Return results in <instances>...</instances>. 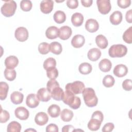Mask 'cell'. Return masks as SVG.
Segmentation results:
<instances>
[{
	"label": "cell",
	"mask_w": 132,
	"mask_h": 132,
	"mask_svg": "<svg viewBox=\"0 0 132 132\" xmlns=\"http://www.w3.org/2000/svg\"><path fill=\"white\" fill-rule=\"evenodd\" d=\"M46 75L50 79H55L58 76V71L56 67L49 69L46 70Z\"/></svg>",
	"instance_id": "40"
},
{
	"label": "cell",
	"mask_w": 132,
	"mask_h": 132,
	"mask_svg": "<svg viewBox=\"0 0 132 132\" xmlns=\"http://www.w3.org/2000/svg\"><path fill=\"white\" fill-rule=\"evenodd\" d=\"M19 60L15 56H10L7 57L5 60V65L6 68L9 69H14L18 64Z\"/></svg>",
	"instance_id": "15"
},
{
	"label": "cell",
	"mask_w": 132,
	"mask_h": 132,
	"mask_svg": "<svg viewBox=\"0 0 132 132\" xmlns=\"http://www.w3.org/2000/svg\"><path fill=\"white\" fill-rule=\"evenodd\" d=\"M82 93L85 103L87 106L93 107L97 105L98 98L93 89L91 88H85Z\"/></svg>",
	"instance_id": "1"
},
{
	"label": "cell",
	"mask_w": 132,
	"mask_h": 132,
	"mask_svg": "<svg viewBox=\"0 0 132 132\" xmlns=\"http://www.w3.org/2000/svg\"><path fill=\"white\" fill-rule=\"evenodd\" d=\"M51 97L56 101H61L64 94L63 90L59 87H56L51 92Z\"/></svg>",
	"instance_id": "23"
},
{
	"label": "cell",
	"mask_w": 132,
	"mask_h": 132,
	"mask_svg": "<svg viewBox=\"0 0 132 132\" xmlns=\"http://www.w3.org/2000/svg\"><path fill=\"white\" fill-rule=\"evenodd\" d=\"M16 7L17 5L15 1H5V3L1 7V13L6 17H10L14 14Z\"/></svg>",
	"instance_id": "3"
},
{
	"label": "cell",
	"mask_w": 132,
	"mask_h": 132,
	"mask_svg": "<svg viewBox=\"0 0 132 132\" xmlns=\"http://www.w3.org/2000/svg\"><path fill=\"white\" fill-rule=\"evenodd\" d=\"M95 43L96 45L102 49L106 48L108 44L107 39L103 35H99L96 37Z\"/></svg>",
	"instance_id": "25"
},
{
	"label": "cell",
	"mask_w": 132,
	"mask_h": 132,
	"mask_svg": "<svg viewBox=\"0 0 132 132\" xmlns=\"http://www.w3.org/2000/svg\"><path fill=\"white\" fill-rule=\"evenodd\" d=\"M115 82V80L113 77L110 75H106L103 79V85L107 88H110L112 87Z\"/></svg>",
	"instance_id": "35"
},
{
	"label": "cell",
	"mask_w": 132,
	"mask_h": 132,
	"mask_svg": "<svg viewBox=\"0 0 132 132\" xmlns=\"http://www.w3.org/2000/svg\"><path fill=\"white\" fill-rule=\"evenodd\" d=\"M91 118L96 119L100 121L101 122H102V121H103V119H104V116H103V113L101 111L97 110L92 113Z\"/></svg>",
	"instance_id": "45"
},
{
	"label": "cell",
	"mask_w": 132,
	"mask_h": 132,
	"mask_svg": "<svg viewBox=\"0 0 132 132\" xmlns=\"http://www.w3.org/2000/svg\"><path fill=\"white\" fill-rule=\"evenodd\" d=\"M25 131H36V130L35 129H26Z\"/></svg>",
	"instance_id": "53"
},
{
	"label": "cell",
	"mask_w": 132,
	"mask_h": 132,
	"mask_svg": "<svg viewBox=\"0 0 132 132\" xmlns=\"http://www.w3.org/2000/svg\"><path fill=\"white\" fill-rule=\"evenodd\" d=\"M21 130V124L16 121H12L7 126L8 132H20Z\"/></svg>",
	"instance_id": "33"
},
{
	"label": "cell",
	"mask_w": 132,
	"mask_h": 132,
	"mask_svg": "<svg viewBox=\"0 0 132 132\" xmlns=\"http://www.w3.org/2000/svg\"><path fill=\"white\" fill-rule=\"evenodd\" d=\"M81 105V101L79 97L76 96L75 100L73 103V104L70 106V107H71L72 109H77Z\"/></svg>",
	"instance_id": "48"
},
{
	"label": "cell",
	"mask_w": 132,
	"mask_h": 132,
	"mask_svg": "<svg viewBox=\"0 0 132 132\" xmlns=\"http://www.w3.org/2000/svg\"><path fill=\"white\" fill-rule=\"evenodd\" d=\"M32 7V3L29 0H23L20 2L21 9L24 11H30Z\"/></svg>",
	"instance_id": "39"
},
{
	"label": "cell",
	"mask_w": 132,
	"mask_h": 132,
	"mask_svg": "<svg viewBox=\"0 0 132 132\" xmlns=\"http://www.w3.org/2000/svg\"><path fill=\"white\" fill-rule=\"evenodd\" d=\"M23 98L24 95L19 91H14L10 95L11 101L12 103L15 105L22 103L23 101Z\"/></svg>",
	"instance_id": "24"
},
{
	"label": "cell",
	"mask_w": 132,
	"mask_h": 132,
	"mask_svg": "<svg viewBox=\"0 0 132 132\" xmlns=\"http://www.w3.org/2000/svg\"><path fill=\"white\" fill-rule=\"evenodd\" d=\"M85 28L89 32H94L98 29L99 24L96 20L89 19L86 22Z\"/></svg>",
	"instance_id": "10"
},
{
	"label": "cell",
	"mask_w": 132,
	"mask_h": 132,
	"mask_svg": "<svg viewBox=\"0 0 132 132\" xmlns=\"http://www.w3.org/2000/svg\"><path fill=\"white\" fill-rule=\"evenodd\" d=\"M85 42L84 37L81 35H76L71 40V44L75 48H80L82 47Z\"/></svg>",
	"instance_id": "16"
},
{
	"label": "cell",
	"mask_w": 132,
	"mask_h": 132,
	"mask_svg": "<svg viewBox=\"0 0 132 132\" xmlns=\"http://www.w3.org/2000/svg\"><path fill=\"white\" fill-rule=\"evenodd\" d=\"M132 81L130 79H127L123 81L122 83V88L124 90L129 91L132 89Z\"/></svg>",
	"instance_id": "43"
},
{
	"label": "cell",
	"mask_w": 132,
	"mask_h": 132,
	"mask_svg": "<svg viewBox=\"0 0 132 132\" xmlns=\"http://www.w3.org/2000/svg\"><path fill=\"white\" fill-rule=\"evenodd\" d=\"M65 90H69L75 95L80 94L85 88L84 84L80 81H75L68 83L65 86Z\"/></svg>",
	"instance_id": "4"
},
{
	"label": "cell",
	"mask_w": 132,
	"mask_h": 132,
	"mask_svg": "<svg viewBox=\"0 0 132 132\" xmlns=\"http://www.w3.org/2000/svg\"><path fill=\"white\" fill-rule=\"evenodd\" d=\"M38 51L42 55L47 54L50 51V44L47 42H42L38 46Z\"/></svg>",
	"instance_id": "38"
},
{
	"label": "cell",
	"mask_w": 132,
	"mask_h": 132,
	"mask_svg": "<svg viewBox=\"0 0 132 132\" xmlns=\"http://www.w3.org/2000/svg\"><path fill=\"white\" fill-rule=\"evenodd\" d=\"M9 90V86L6 82H0V98L2 101L4 100L7 96Z\"/></svg>",
	"instance_id": "30"
},
{
	"label": "cell",
	"mask_w": 132,
	"mask_h": 132,
	"mask_svg": "<svg viewBox=\"0 0 132 132\" xmlns=\"http://www.w3.org/2000/svg\"><path fill=\"white\" fill-rule=\"evenodd\" d=\"M81 3L84 7H90L92 5V3H93V1L92 0H87V1L81 0Z\"/></svg>",
	"instance_id": "52"
},
{
	"label": "cell",
	"mask_w": 132,
	"mask_h": 132,
	"mask_svg": "<svg viewBox=\"0 0 132 132\" xmlns=\"http://www.w3.org/2000/svg\"><path fill=\"white\" fill-rule=\"evenodd\" d=\"M47 112L51 117L57 118L60 114V108L56 104H52L48 108Z\"/></svg>",
	"instance_id": "26"
},
{
	"label": "cell",
	"mask_w": 132,
	"mask_h": 132,
	"mask_svg": "<svg viewBox=\"0 0 132 132\" xmlns=\"http://www.w3.org/2000/svg\"><path fill=\"white\" fill-rule=\"evenodd\" d=\"M39 101L37 94L31 93L27 96L26 100V104L27 106L30 108L37 107L39 104Z\"/></svg>",
	"instance_id": "7"
},
{
	"label": "cell",
	"mask_w": 132,
	"mask_h": 132,
	"mask_svg": "<svg viewBox=\"0 0 132 132\" xmlns=\"http://www.w3.org/2000/svg\"><path fill=\"white\" fill-rule=\"evenodd\" d=\"M58 130H58V126L53 123H51L48 125L46 127V131L47 132H50V131L58 132Z\"/></svg>",
	"instance_id": "49"
},
{
	"label": "cell",
	"mask_w": 132,
	"mask_h": 132,
	"mask_svg": "<svg viewBox=\"0 0 132 132\" xmlns=\"http://www.w3.org/2000/svg\"><path fill=\"white\" fill-rule=\"evenodd\" d=\"M131 14H132V10L130 9L127 11L125 15V19L126 21L129 23H131L132 22V19H131Z\"/></svg>",
	"instance_id": "51"
},
{
	"label": "cell",
	"mask_w": 132,
	"mask_h": 132,
	"mask_svg": "<svg viewBox=\"0 0 132 132\" xmlns=\"http://www.w3.org/2000/svg\"><path fill=\"white\" fill-rule=\"evenodd\" d=\"M101 123L102 122L94 118H91L88 123V128L92 131L97 130L100 128Z\"/></svg>",
	"instance_id": "31"
},
{
	"label": "cell",
	"mask_w": 132,
	"mask_h": 132,
	"mask_svg": "<svg viewBox=\"0 0 132 132\" xmlns=\"http://www.w3.org/2000/svg\"><path fill=\"white\" fill-rule=\"evenodd\" d=\"M75 98L76 96H75L74 94L69 90H65V92H64L62 101L65 104L68 105L70 106L73 104L75 100Z\"/></svg>",
	"instance_id": "20"
},
{
	"label": "cell",
	"mask_w": 132,
	"mask_h": 132,
	"mask_svg": "<svg viewBox=\"0 0 132 132\" xmlns=\"http://www.w3.org/2000/svg\"><path fill=\"white\" fill-rule=\"evenodd\" d=\"M54 7V2L52 0H43L40 3V10L44 14L51 12Z\"/></svg>",
	"instance_id": "9"
},
{
	"label": "cell",
	"mask_w": 132,
	"mask_h": 132,
	"mask_svg": "<svg viewBox=\"0 0 132 132\" xmlns=\"http://www.w3.org/2000/svg\"><path fill=\"white\" fill-rule=\"evenodd\" d=\"M73 116V111L68 109H64L60 113L61 119L64 122L70 121L72 119Z\"/></svg>",
	"instance_id": "28"
},
{
	"label": "cell",
	"mask_w": 132,
	"mask_h": 132,
	"mask_svg": "<svg viewBox=\"0 0 132 132\" xmlns=\"http://www.w3.org/2000/svg\"><path fill=\"white\" fill-rule=\"evenodd\" d=\"M10 118L9 113L5 110H3L1 107V114H0V122L1 123H6L8 121Z\"/></svg>",
	"instance_id": "42"
},
{
	"label": "cell",
	"mask_w": 132,
	"mask_h": 132,
	"mask_svg": "<svg viewBox=\"0 0 132 132\" xmlns=\"http://www.w3.org/2000/svg\"><path fill=\"white\" fill-rule=\"evenodd\" d=\"M72 24L76 27L81 26L84 22V16L82 14L79 12L74 13L71 17Z\"/></svg>",
	"instance_id": "21"
},
{
	"label": "cell",
	"mask_w": 132,
	"mask_h": 132,
	"mask_svg": "<svg viewBox=\"0 0 132 132\" xmlns=\"http://www.w3.org/2000/svg\"><path fill=\"white\" fill-rule=\"evenodd\" d=\"M67 5L70 9H76L78 6V2L77 0H68Z\"/></svg>",
	"instance_id": "46"
},
{
	"label": "cell",
	"mask_w": 132,
	"mask_h": 132,
	"mask_svg": "<svg viewBox=\"0 0 132 132\" xmlns=\"http://www.w3.org/2000/svg\"><path fill=\"white\" fill-rule=\"evenodd\" d=\"M14 36L16 40L19 41L24 42L28 39V31L26 28L19 27L15 30Z\"/></svg>",
	"instance_id": "6"
},
{
	"label": "cell",
	"mask_w": 132,
	"mask_h": 132,
	"mask_svg": "<svg viewBox=\"0 0 132 132\" xmlns=\"http://www.w3.org/2000/svg\"><path fill=\"white\" fill-rule=\"evenodd\" d=\"M48 121V117L47 114L44 112H39L36 114L35 118L36 123L40 126L46 124Z\"/></svg>",
	"instance_id": "14"
},
{
	"label": "cell",
	"mask_w": 132,
	"mask_h": 132,
	"mask_svg": "<svg viewBox=\"0 0 132 132\" xmlns=\"http://www.w3.org/2000/svg\"><path fill=\"white\" fill-rule=\"evenodd\" d=\"M101 52L97 48H93L90 49L87 54L88 59L92 61H97L101 56Z\"/></svg>",
	"instance_id": "19"
},
{
	"label": "cell",
	"mask_w": 132,
	"mask_h": 132,
	"mask_svg": "<svg viewBox=\"0 0 132 132\" xmlns=\"http://www.w3.org/2000/svg\"><path fill=\"white\" fill-rule=\"evenodd\" d=\"M50 51L55 55H59L62 51L61 44L58 42H52L50 44Z\"/></svg>",
	"instance_id": "32"
},
{
	"label": "cell",
	"mask_w": 132,
	"mask_h": 132,
	"mask_svg": "<svg viewBox=\"0 0 132 132\" xmlns=\"http://www.w3.org/2000/svg\"><path fill=\"white\" fill-rule=\"evenodd\" d=\"M16 71L14 69H5L4 70V76L5 78L9 81H12L16 77Z\"/></svg>",
	"instance_id": "34"
},
{
	"label": "cell",
	"mask_w": 132,
	"mask_h": 132,
	"mask_svg": "<svg viewBox=\"0 0 132 132\" xmlns=\"http://www.w3.org/2000/svg\"><path fill=\"white\" fill-rule=\"evenodd\" d=\"M123 39L127 43H132V26L126 29L123 35Z\"/></svg>",
	"instance_id": "37"
},
{
	"label": "cell",
	"mask_w": 132,
	"mask_h": 132,
	"mask_svg": "<svg viewBox=\"0 0 132 132\" xmlns=\"http://www.w3.org/2000/svg\"><path fill=\"white\" fill-rule=\"evenodd\" d=\"M127 52L126 46L123 44L112 45L108 50L109 55L112 58L122 57L126 55Z\"/></svg>",
	"instance_id": "2"
},
{
	"label": "cell",
	"mask_w": 132,
	"mask_h": 132,
	"mask_svg": "<svg viewBox=\"0 0 132 132\" xmlns=\"http://www.w3.org/2000/svg\"><path fill=\"white\" fill-rule=\"evenodd\" d=\"M110 23L114 25H118L122 21V14L120 11H114L109 18Z\"/></svg>",
	"instance_id": "18"
},
{
	"label": "cell",
	"mask_w": 132,
	"mask_h": 132,
	"mask_svg": "<svg viewBox=\"0 0 132 132\" xmlns=\"http://www.w3.org/2000/svg\"><path fill=\"white\" fill-rule=\"evenodd\" d=\"M113 74L118 77H122L125 76L128 72L127 67L123 64L117 65L113 69Z\"/></svg>",
	"instance_id": "13"
},
{
	"label": "cell",
	"mask_w": 132,
	"mask_h": 132,
	"mask_svg": "<svg viewBox=\"0 0 132 132\" xmlns=\"http://www.w3.org/2000/svg\"><path fill=\"white\" fill-rule=\"evenodd\" d=\"M14 114L15 117L21 120H27L29 116V111L23 106L17 107L14 111Z\"/></svg>",
	"instance_id": "8"
},
{
	"label": "cell",
	"mask_w": 132,
	"mask_h": 132,
	"mask_svg": "<svg viewBox=\"0 0 132 132\" xmlns=\"http://www.w3.org/2000/svg\"><path fill=\"white\" fill-rule=\"evenodd\" d=\"M117 4L119 7L121 8L125 9L128 7L131 4L130 0H118Z\"/></svg>",
	"instance_id": "44"
},
{
	"label": "cell",
	"mask_w": 132,
	"mask_h": 132,
	"mask_svg": "<svg viewBox=\"0 0 132 132\" xmlns=\"http://www.w3.org/2000/svg\"><path fill=\"white\" fill-rule=\"evenodd\" d=\"M74 130V127L73 126L71 125H67L64 126L62 127V132H70V131H73Z\"/></svg>",
	"instance_id": "50"
},
{
	"label": "cell",
	"mask_w": 132,
	"mask_h": 132,
	"mask_svg": "<svg viewBox=\"0 0 132 132\" xmlns=\"http://www.w3.org/2000/svg\"><path fill=\"white\" fill-rule=\"evenodd\" d=\"M57 87H59V84L55 79H50L47 81L46 84V89L50 93Z\"/></svg>",
	"instance_id": "41"
},
{
	"label": "cell",
	"mask_w": 132,
	"mask_h": 132,
	"mask_svg": "<svg viewBox=\"0 0 132 132\" xmlns=\"http://www.w3.org/2000/svg\"><path fill=\"white\" fill-rule=\"evenodd\" d=\"M92 65L88 62L81 63L78 68L79 72L83 75H87L90 73L92 71Z\"/></svg>",
	"instance_id": "27"
},
{
	"label": "cell",
	"mask_w": 132,
	"mask_h": 132,
	"mask_svg": "<svg viewBox=\"0 0 132 132\" xmlns=\"http://www.w3.org/2000/svg\"><path fill=\"white\" fill-rule=\"evenodd\" d=\"M56 65V60L52 57H50L47 58L43 63V68L45 70H47L49 69L55 68Z\"/></svg>",
	"instance_id": "36"
},
{
	"label": "cell",
	"mask_w": 132,
	"mask_h": 132,
	"mask_svg": "<svg viewBox=\"0 0 132 132\" xmlns=\"http://www.w3.org/2000/svg\"><path fill=\"white\" fill-rule=\"evenodd\" d=\"M53 18L55 22L58 24H61L65 22L66 20V15L63 11L58 10L55 12Z\"/></svg>",
	"instance_id": "29"
},
{
	"label": "cell",
	"mask_w": 132,
	"mask_h": 132,
	"mask_svg": "<svg viewBox=\"0 0 132 132\" xmlns=\"http://www.w3.org/2000/svg\"><path fill=\"white\" fill-rule=\"evenodd\" d=\"M96 4L98 10L101 14H108L111 10V6L109 0H97Z\"/></svg>",
	"instance_id": "5"
},
{
	"label": "cell",
	"mask_w": 132,
	"mask_h": 132,
	"mask_svg": "<svg viewBox=\"0 0 132 132\" xmlns=\"http://www.w3.org/2000/svg\"><path fill=\"white\" fill-rule=\"evenodd\" d=\"M114 126L112 123H107L103 127L102 129L103 132H109L113 130Z\"/></svg>",
	"instance_id": "47"
},
{
	"label": "cell",
	"mask_w": 132,
	"mask_h": 132,
	"mask_svg": "<svg viewBox=\"0 0 132 132\" xmlns=\"http://www.w3.org/2000/svg\"><path fill=\"white\" fill-rule=\"evenodd\" d=\"M100 70L104 72H109L112 67L111 62L108 59H103L100 61L98 64Z\"/></svg>",
	"instance_id": "22"
},
{
	"label": "cell",
	"mask_w": 132,
	"mask_h": 132,
	"mask_svg": "<svg viewBox=\"0 0 132 132\" xmlns=\"http://www.w3.org/2000/svg\"><path fill=\"white\" fill-rule=\"evenodd\" d=\"M72 34V29L68 26H63L59 29V37L62 40H66L69 39Z\"/></svg>",
	"instance_id": "12"
},
{
	"label": "cell",
	"mask_w": 132,
	"mask_h": 132,
	"mask_svg": "<svg viewBox=\"0 0 132 132\" xmlns=\"http://www.w3.org/2000/svg\"><path fill=\"white\" fill-rule=\"evenodd\" d=\"M39 100L42 102H48L51 98V94L45 88L39 89L37 94Z\"/></svg>",
	"instance_id": "11"
},
{
	"label": "cell",
	"mask_w": 132,
	"mask_h": 132,
	"mask_svg": "<svg viewBox=\"0 0 132 132\" xmlns=\"http://www.w3.org/2000/svg\"><path fill=\"white\" fill-rule=\"evenodd\" d=\"M59 29L54 26H52L47 28L45 31L46 37L50 39H54L59 37Z\"/></svg>",
	"instance_id": "17"
}]
</instances>
